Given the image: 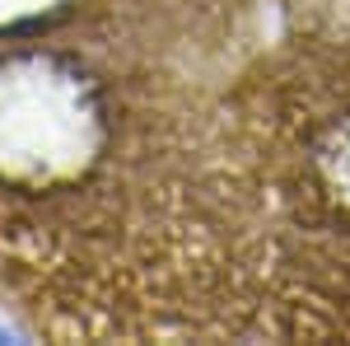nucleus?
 Returning a JSON list of instances; mask_svg holds the SVG:
<instances>
[{"mask_svg":"<svg viewBox=\"0 0 350 346\" xmlns=\"http://www.w3.org/2000/svg\"><path fill=\"white\" fill-rule=\"evenodd\" d=\"M0 286L52 337L275 332V230L224 89L94 33L5 42Z\"/></svg>","mask_w":350,"mask_h":346,"instance_id":"nucleus-1","label":"nucleus"},{"mask_svg":"<svg viewBox=\"0 0 350 346\" xmlns=\"http://www.w3.org/2000/svg\"><path fill=\"white\" fill-rule=\"evenodd\" d=\"M350 14V0H94L80 33L224 89L257 56Z\"/></svg>","mask_w":350,"mask_h":346,"instance_id":"nucleus-2","label":"nucleus"}]
</instances>
